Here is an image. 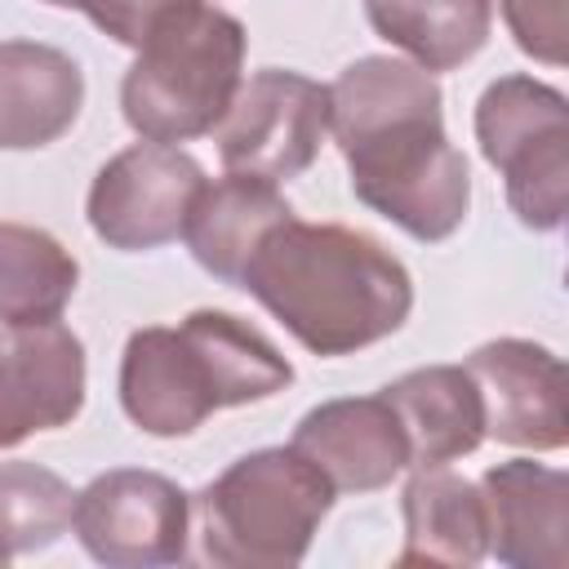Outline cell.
Masks as SVG:
<instances>
[{"instance_id": "14", "label": "cell", "mask_w": 569, "mask_h": 569, "mask_svg": "<svg viewBox=\"0 0 569 569\" xmlns=\"http://www.w3.org/2000/svg\"><path fill=\"white\" fill-rule=\"evenodd\" d=\"M84 107V71L40 40H0V151L58 142Z\"/></svg>"}, {"instance_id": "9", "label": "cell", "mask_w": 569, "mask_h": 569, "mask_svg": "<svg viewBox=\"0 0 569 569\" xmlns=\"http://www.w3.org/2000/svg\"><path fill=\"white\" fill-rule=\"evenodd\" d=\"M200 160H191L182 147L169 142H133L116 151L84 200L89 227L107 249L120 253H147L182 236L187 213L204 187Z\"/></svg>"}, {"instance_id": "18", "label": "cell", "mask_w": 569, "mask_h": 569, "mask_svg": "<svg viewBox=\"0 0 569 569\" xmlns=\"http://www.w3.org/2000/svg\"><path fill=\"white\" fill-rule=\"evenodd\" d=\"M369 27L422 71L471 62L493 27L489 0H365Z\"/></svg>"}, {"instance_id": "3", "label": "cell", "mask_w": 569, "mask_h": 569, "mask_svg": "<svg viewBox=\"0 0 569 569\" xmlns=\"http://www.w3.org/2000/svg\"><path fill=\"white\" fill-rule=\"evenodd\" d=\"M293 382L280 347L231 311L200 307L178 325L133 329L120 356V409L160 440L191 436L218 409L271 400Z\"/></svg>"}, {"instance_id": "16", "label": "cell", "mask_w": 569, "mask_h": 569, "mask_svg": "<svg viewBox=\"0 0 569 569\" xmlns=\"http://www.w3.org/2000/svg\"><path fill=\"white\" fill-rule=\"evenodd\" d=\"M405 547L396 565H449L467 569L489 556V516L480 485L449 467H413L405 493Z\"/></svg>"}, {"instance_id": "11", "label": "cell", "mask_w": 569, "mask_h": 569, "mask_svg": "<svg viewBox=\"0 0 569 569\" xmlns=\"http://www.w3.org/2000/svg\"><path fill=\"white\" fill-rule=\"evenodd\" d=\"M84 342L62 325L4 329L0 338V449L58 431L84 409Z\"/></svg>"}, {"instance_id": "13", "label": "cell", "mask_w": 569, "mask_h": 569, "mask_svg": "<svg viewBox=\"0 0 569 569\" xmlns=\"http://www.w3.org/2000/svg\"><path fill=\"white\" fill-rule=\"evenodd\" d=\"M489 556L511 569L569 565V476L533 458H507L480 476Z\"/></svg>"}, {"instance_id": "20", "label": "cell", "mask_w": 569, "mask_h": 569, "mask_svg": "<svg viewBox=\"0 0 569 569\" xmlns=\"http://www.w3.org/2000/svg\"><path fill=\"white\" fill-rule=\"evenodd\" d=\"M76 493L40 462H0V565L53 547L71 529Z\"/></svg>"}, {"instance_id": "12", "label": "cell", "mask_w": 569, "mask_h": 569, "mask_svg": "<svg viewBox=\"0 0 569 569\" xmlns=\"http://www.w3.org/2000/svg\"><path fill=\"white\" fill-rule=\"evenodd\" d=\"M333 493H373L409 471V440L396 409L378 396H342L307 409L289 440Z\"/></svg>"}, {"instance_id": "10", "label": "cell", "mask_w": 569, "mask_h": 569, "mask_svg": "<svg viewBox=\"0 0 569 569\" xmlns=\"http://www.w3.org/2000/svg\"><path fill=\"white\" fill-rule=\"evenodd\" d=\"M480 391L485 405V436L556 453L569 440V391H565V365L556 351L529 338H493L480 342L462 365Z\"/></svg>"}, {"instance_id": "6", "label": "cell", "mask_w": 569, "mask_h": 569, "mask_svg": "<svg viewBox=\"0 0 569 569\" xmlns=\"http://www.w3.org/2000/svg\"><path fill=\"white\" fill-rule=\"evenodd\" d=\"M480 156L502 173L507 204L529 231L569 213V98L533 76H502L476 102Z\"/></svg>"}, {"instance_id": "2", "label": "cell", "mask_w": 569, "mask_h": 569, "mask_svg": "<svg viewBox=\"0 0 569 569\" xmlns=\"http://www.w3.org/2000/svg\"><path fill=\"white\" fill-rule=\"evenodd\" d=\"M236 289L258 298L311 356H356L391 338L413 311V276L369 231L342 222H276Z\"/></svg>"}, {"instance_id": "8", "label": "cell", "mask_w": 569, "mask_h": 569, "mask_svg": "<svg viewBox=\"0 0 569 569\" xmlns=\"http://www.w3.org/2000/svg\"><path fill=\"white\" fill-rule=\"evenodd\" d=\"M71 529L107 569L182 565L191 538V498L160 471L111 467L76 493Z\"/></svg>"}, {"instance_id": "15", "label": "cell", "mask_w": 569, "mask_h": 569, "mask_svg": "<svg viewBox=\"0 0 569 569\" xmlns=\"http://www.w3.org/2000/svg\"><path fill=\"white\" fill-rule=\"evenodd\" d=\"M382 400L405 427L409 467H449L485 440V405L462 365L409 369L382 387Z\"/></svg>"}, {"instance_id": "19", "label": "cell", "mask_w": 569, "mask_h": 569, "mask_svg": "<svg viewBox=\"0 0 569 569\" xmlns=\"http://www.w3.org/2000/svg\"><path fill=\"white\" fill-rule=\"evenodd\" d=\"M80 262L71 249L27 222H0V325L27 329V325H53L67 302L76 298Z\"/></svg>"}, {"instance_id": "22", "label": "cell", "mask_w": 569, "mask_h": 569, "mask_svg": "<svg viewBox=\"0 0 569 569\" xmlns=\"http://www.w3.org/2000/svg\"><path fill=\"white\" fill-rule=\"evenodd\" d=\"M49 9H76L84 13L102 36H111L124 49H138L169 13L196 4V0H40Z\"/></svg>"}, {"instance_id": "21", "label": "cell", "mask_w": 569, "mask_h": 569, "mask_svg": "<svg viewBox=\"0 0 569 569\" xmlns=\"http://www.w3.org/2000/svg\"><path fill=\"white\" fill-rule=\"evenodd\" d=\"M498 4L511 40L542 67H565L569 58V0H489Z\"/></svg>"}, {"instance_id": "7", "label": "cell", "mask_w": 569, "mask_h": 569, "mask_svg": "<svg viewBox=\"0 0 569 569\" xmlns=\"http://www.w3.org/2000/svg\"><path fill=\"white\" fill-rule=\"evenodd\" d=\"M329 138V84L262 67L240 80L227 116L213 124L218 160L227 173H249L267 182H289L307 173Z\"/></svg>"}, {"instance_id": "17", "label": "cell", "mask_w": 569, "mask_h": 569, "mask_svg": "<svg viewBox=\"0 0 569 569\" xmlns=\"http://www.w3.org/2000/svg\"><path fill=\"white\" fill-rule=\"evenodd\" d=\"M284 218H293V204L280 196L276 182L249 178V173H227V178L200 187V196L187 213L182 240H187L191 258L213 280L236 289L258 240Z\"/></svg>"}, {"instance_id": "4", "label": "cell", "mask_w": 569, "mask_h": 569, "mask_svg": "<svg viewBox=\"0 0 569 569\" xmlns=\"http://www.w3.org/2000/svg\"><path fill=\"white\" fill-rule=\"evenodd\" d=\"M244 27L218 4L169 13L120 80V111L147 142H191L213 133L244 80Z\"/></svg>"}, {"instance_id": "5", "label": "cell", "mask_w": 569, "mask_h": 569, "mask_svg": "<svg viewBox=\"0 0 569 569\" xmlns=\"http://www.w3.org/2000/svg\"><path fill=\"white\" fill-rule=\"evenodd\" d=\"M333 498V485L293 445L253 449L200 489V551L222 569H293Z\"/></svg>"}, {"instance_id": "1", "label": "cell", "mask_w": 569, "mask_h": 569, "mask_svg": "<svg viewBox=\"0 0 569 569\" xmlns=\"http://www.w3.org/2000/svg\"><path fill=\"white\" fill-rule=\"evenodd\" d=\"M329 133L360 204L422 244L449 240L471 209L467 156L445 133V93L409 58L365 53L329 84Z\"/></svg>"}]
</instances>
